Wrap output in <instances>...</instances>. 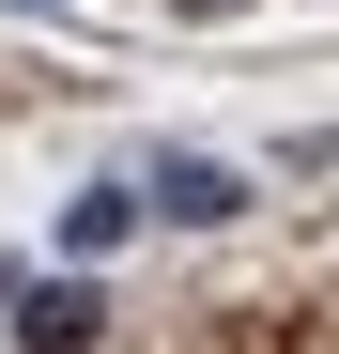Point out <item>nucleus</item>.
<instances>
[{
	"label": "nucleus",
	"instance_id": "nucleus-2",
	"mask_svg": "<svg viewBox=\"0 0 339 354\" xmlns=\"http://www.w3.org/2000/svg\"><path fill=\"white\" fill-rule=\"evenodd\" d=\"M139 201H154V216H185V231H216V216H232L247 185H232V169H216V154H170L154 185H139Z\"/></svg>",
	"mask_w": 339,
	"mask_h": 354
},
{
	"label": "nucleus",
	"instance_id": "nucleus-3",
	"mask_svg": "<svg viewBox=\"0 0 339 354\" xmlns=\"http://www.w3.org/2000/svg\"><path fill=\"white\" fill-rule=\"evenodd\" d=\"M124 231H139V185H77L62 201V262H108Z\"/></svg>",
	"mask_w": 339,
	"mask_h": 354
},
{
	"label": "nucleus",
	"instance_id": "nucleus-1",
	"mask_svg": "<svg viewBox=\"0 0 339 354\" xmlns=\"http://www.w3.org/2000/svg\"><path fill=\"white\" fill-rule=\"evenodd\" d=\"M93 324H108L93 277H31V292H16V339H31V354H93Z\"/></svg>",
	"mask_w": 339,
	"mask_h": 354
},
{
	"label": "nucleus",
	"instance_id": "nucleus-4",
	"mask_svg": "<svg viewBox=\"0 0 339 354\" xmlns=\"http://www.w3.org/2000/svg\"><path fill=\"white\" fill-rule=\"evenodd\" d=\"M185 16H232V0H185Z\"/></svg>",
	"mask_w": 339,
	"mask_h": 354
}]
</instances>
